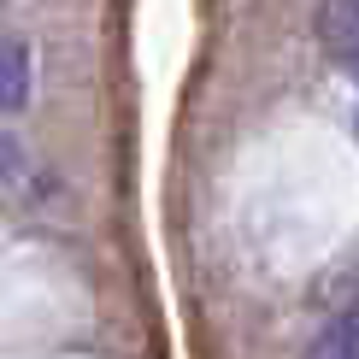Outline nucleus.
<instances>
[{"mask_svg":"<svg viewBox=\"0 0 359 359\" xmlns=\"http://www.w3.org/2000/svg\"><path fill=\"white\" fill-rule=\"evenodd\" d=\"M29 100V53L12 29H0V112H18Z\"/></svg>","mask_w":359,"mask_h":359,"instance_id":"1","label":"nucleus"},{"mask_svg":"<svg viewBox=\"0 0 359 359\" xmlns=\"http://www.w3.org/2000/svg\"><path fill=\"white\" fill-rule=\"evenodd\" d=\"M318 36H324V48L353 53L359 48V0H324L318 6Z\"/></svg>","mask_w":359,"mask_h":359,"instance_id":"2","label":"nucleus"},{"mask_svg":"<svg viewBox=\"0 0 359 359\" xmlns=\"http://www.w3.org/2000/svg\"><path fill=\"white\" fill-rule=\"evenodd\" d=\"M306 359H359V312L336 318L330 330H324V336L306 348Z\"/></svg>","mask_w":359,"mask_h":359,"instance_id":"3","label":"nucleus"},{"mask_svg":"<svg viewBox=\"0 0 359 359\" xmlns=\"http://www.w3.org/2000/svg\"><path fill=\"white\" fill-rule=\"evenodd\" d=\"M353 59H359V48H353Z\"/></svg>","mask_w":359,"mask_h":359,"instance_id":"4","label":"nucleus"}]
</instances>
